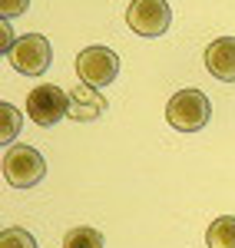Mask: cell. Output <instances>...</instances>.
<instances>
[{
    "label": "cell",
    "mask_w": 235,
    "mask_h": 248,
    "mask_svg": "<svg viewBox=\"0 0 235 248\" xmlns=\"http://www.w3.org/2000/svg\"><path fill=\"white\" fill-rule=\"evenodd\" d=\"M0 37H3V40H0V53L7 57V53H10V46L17 43V40H14V37H17V33L10 30V20H7V17H3V23H0Z\"/></svg>",
    "instance_id": "cell-14"
},
{
    "label": "cell",
    "mask_w": 235,
    "mask_h": 248,
    "mask_svg": "<svg viewBox=\"0 0 235 248\" xmlns=\"http://www.w3.org/2000/svg\"><path fill=\"white\" fill-rule=\"evenodd\" d=\"M126 23L139 37H162L172 23V10L166 0H133L126 10Z\"/></svg>",
    "instance_id": "cell-5"
},
{
    "label": "cell",
    "mask_w": 235,
    "mask_h": 248,
    "mask_svg": "<svg viewBox=\"0 0 235 248\" xmlns=\"http://www.w3.org/2000/svg\"><path fill=\"white\" fill-rule=\"evenodd\" d=\"M212 119V103L202 90H179L166 103V123L179 133H199Z\"/></svg>",
    "instance_id": "cell-1"
},
{
    "label": "cell",
    "mask_w": 235,
    "mask_h": 248,
    "mask_svg": "<svg viewBox=\"0 0 235 248\" xmlns=\"http://www.w3.org/2000/svg\"><path fill=\"white\" fill-rule=\"evenodd\" d=\"M205 70L222 83H235V37H219L205 46Z\"/></svg>",
    "instance_id": "cell-8"
},
{
    "label": "cell",
    "mask_w": 235,
    "mask_h": 248,
    "mask_svg": "<svg viewBox=\"0 0 235 248\" xmlns=\"http://www.w3.org/2000/svg\"><path fill=\"white\" fill-rule=\"evenodd\" d=\"M27 7H30V0H0V14H3L7 20L27 14Z\"/></svg>",
    "instance_id": "cell-13"
},
{
    "label": "cell",
    "mask_w": 235,
    "mask_h": 248,
    "mask_svg": "<svg viewBox=\"0 0 235 248\" xmlns=\"http://www.w3.org/2000/svg\"><path fill=\"white\" fill-rule=\"evenodd\" d=\"M106 113V96L99 93L96 86L90 83H79L70 90V119L77 123H93L99 116Z\"/></svg>",
    "instance_id": "cell-7"
},
{
    "label": "cell",
    "mask_w": 235,
    "mask_h": 248,
    "mask_svg": "<svg viewBox=\"0 0 235 248\" xmlns=\"http://www.w3.org/2000/svg\"><path fill=\"white\" fill-rule=\"evenodd\" d=\"M43 175H47V162L33 146L17 142L3 153V179L14 189H33L37 182H43Z\"/></svg>",
    "instance_id": "cell-2"
},
{
    "label": "cell",
    "mask_w": 235,
    "mask_h": 248,
    "mask_svg": "<svg viewBox=\"0 0 235 248\" xmlns=\"http://www.w3.org/2000/svg\"><path fill=\"white\" fill-rule=\"evenodd\" d=\"M20 133V109L10 103H0V142H14Z\"/></svg>",
    "instance_id": "cell-11"
},
{
    "label": "cell",
    "mask_w": 235,
    "mask_h": 248,
    "mask_svg": "<svg viewBox=\"0 0 235 248\" xmlns=\"http://www.w3.org/2000/svg\"><path fill=\"white\" fill-rule=\"evenodd\" d=\"M209 248H235V215H219L205 232Z\"/></svg>",
    "instance_id": "cell-9"
},
{
    "label": "cell",
    "mask_w": 235,
    "mask_h": 248,
    "mask_svg": "<svg viewBox=\"0 0 235 248\" xmlns=\"http://www.w3.org/2000/svg\"><path fill=\"white\" fill-rule=\"evenodd\" d=\"M63 248H103V235L90 225H77L63 235Z\"/></svg>",
    "instance_id": "cell-10"
},
{
    "label": "cell",
    "mask_w": 235,
    "mask_h": 248,
    "mask_svg": "<svg viewBox=\"0 0 235 248\" xmlns=\"http://www.w3.org/2000/svg\"><path fill=\"white\" fill-rule=\"evenodd\" d=\"M77 73L79 83H90V86H110L119 73V57L110 50V46H86L77 57Z\"/></svg>",
    "instance_id": "cell-6"
},
{
    "label": "cell",
    "mask_w": 235,
    "mask_h": 248,
    "mask_svg": "<svg viewBox=\"0 0 235 248\" xmlns=\"http://www.w3.org/2000/svg\"><path fill=\"white\" fill-rule=\"evenodd\" d=\"M0 248H40L37 238L30 235L27 229H3V235H0Z\"/></svg>",
    "instance_id": "cell-12"
},
{
    "label": "cell",
    "mask_w": 235,
    "mask_h": 248,
    "mask_svg": "<svg viewBox=\"0 0 235 248\" xmlns=\"http://www.w3.org/2000/svg\"><path fill=\"white\" fill-rule=\"evenodd\" d=\"M27 116L37 126H57L63 116H70V93H63L53 83H43L27 96Z\"/></svg>",
    "instance_id": "cell-4"
},
{
    "label": "cell",
    "mask_w": 235,
    "mask_h": 248,
    "mask_svg": "<svg viewBox=\"0 0 235 248\" xmlns=\"http://www.w3.org/2000/svg\"><path fill=\"white\" fill-rule=\"evenodd\" d=\"M10 66L23 73V77H40V73H47V66H50V60H53V50H50V40L40 37V33H27V37H20L14 46H10Z\"/></svg>",
    "instance_id": "cell-3"
}]
</instances>
